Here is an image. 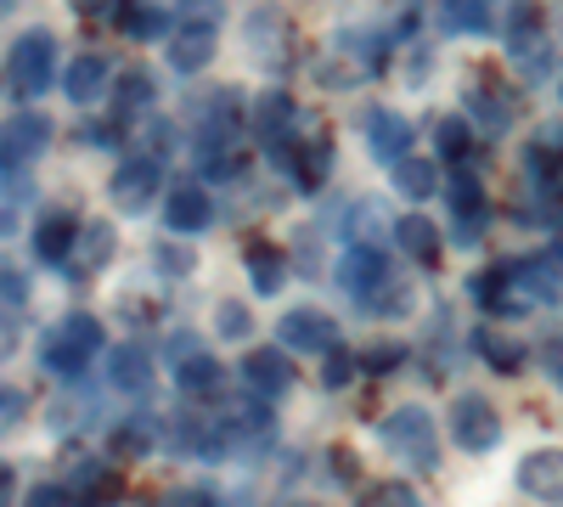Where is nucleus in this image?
Returning a JSON list of instances; mask_svg holds the SVG:
<instances>
[{
    "mask_svg": "<svg viewBox=\"0 0 563 507\" xmlns=\"http://www.w3.org/2000/svg\"><path fill=\"white\" fill-rule=\"evenodd\" d=\"M378 440H384L389 456H400V463L417 469V474L440 469V429H434V418L422 406H395L389 418L378 423Z\"/></svg>",
    "mask_w": 563,
    "mask_h": 507,
    "instance_id": "nucleus-2",
    "label": "nucleus"
},
{
    "mask_svg": "<svg viewBox=\"0 0 563 507\" xmlns=\"http://www.w3.org/2000/svg\"><path fill=\"white\" fill-rule=\"evenodd\" d=\"M158 187H164V164H158V153L124 158V164L113 169V180H108V192H113V209H124V214H141V209H153Z\"/></svg>",
    "mask_w": 563,
    "mask_h": 507,
    "instance_id": "nucleus-4",
    "label": "nucleus"
},
{
    "mask_svg": "<svg viewBox=\"0 0 563 507\" xmlns=\"http://www.w3.org/2000/svg\"><path fill=\"white\" fill-rule=\"evenodd\" d=\"M366 153L378 164H406L411 158V119L395 113V108H372L366 113Z\"/></svg>",
    "mask_w": 563,
    "mask_h": 507,
    "instance_id": "nucleus-13",
    "label": "nucleus"
},
{
    "mask_svg": "<svg viewBox=\"0 0 563 507\" xmlns=\"http://www.w3.org/2000/svg\"><path fill=\"white\" fill-rule=\"evenodd\" d=\"M445 34H490L496 29V12L485 7V0H456V7L440 12Z\"/></svg>",
    "mask_w": 563,
    "mask_h": 507,
    "instance_id": "nucleus-23",
    "label": "nucleus"
},
{
    "mask_svg": "<svg viewBox=\"0 0 563 507\" xmlns=\"http://www.w3.org/2000/svg\"><path fill=\"white\" fill-rule=\"evenodd\" d=\"M214 45H220L214 18H180L169 29V68L175 74H203L214 63Z\"/></svg>",
    "mask_w": 563,
    "mask_h": 507,
    "instance_id": "nucleus-11",
    "label": "nucleus"
},
{
    "mask_svg": "<svg viewBox=\"0 0 563 507\" xmlns=\"http://www.w3.org/2000/svg\"><path fill=\"white\" fill-rule=\"evenodd\" d=\"M361 507H417V496H411L406 485H372Z\"/></svg>",
    "mask_w": 563,
    "mask_h": 507,
    "instance_id": "nucleus-37",
    "label": "nucleus"
},
{
    "mask_svg": "<svg viewBox=\"0 0 563 507\" xmlns=\"http://www.w3.org/2000/svg\"><path fill=\"white\" fill-rule=\"evenodd\" d=\"M119 29L135 34V40H158V34L169 29V12H158V7H135V12H119Z\"/></svg>",
    "mask_w": 563,
    "mask_h": 507,
    "instance_id": "nucleus-28",
    "label": "nucleus"
},
{
    "mask_svg": "<svg viewBox=\"0 0 563 507\" xmlns=\"http://www.w3.org/2000/svg\"><path fill=\"white\" fill-rule=\"evenodd\" d=\"M108 74H113V63L102 57V52H85L68 74H63V90H68V102H79V108H90L102 97V85H108Z\"/></svg>",
    "mask_w": 563,
    "mask_h": 507,
    "instance_id": "nucleus-19",
    "label": "nucleus"
},
{
    "mask_svg": "<svg viewBox=\"0 0 563 507\" xmlns=\"http://www.w3.org/2000/svg\"><path fill=\"white\" fill-rule=\"evenodd\" d=\"M395 238H400V249H406L411 260H434V249H440V238H434V225L422 220V214L400 220V225H395Z\"/></svg>",
    "mask_w": 563,
    "mask_h": 507,
    "instance_id": "nucleus-27",
    "label": "nucleus"
},
{
    "mask_svg": "<svg viewBox=\"0 0 563 507\" xmlns=\"http://www.w3.org/2000/svg\"><path fill=\"white\" fill-rule=\"evenodd\" d=\"M355 366H361V361H355V355H350V350L339 344L333 355H327V366H321V378H327V389H344V384L355 378Z\"/></svg>",
    "mask_w": 563,
    "mask_h": 507,
    "instance_id": "nucleus-34",
    "label": "nucleus"
},
{
    "mask_svg": "<svg viewBox=\"0 0 563 507\" xmlns=\"http://www.w3.org/2000/svg\"><path fill=\"white\" fill-rule=\"evenodd\" d=\"M153 507H214V496H209V491H198V485H186V491H164Z\"/></svg>",
    "mask_w": 563,
    "mask_h": 507,
    "instance_id": "nucleus-38",
    "label": "nucleus"
},
{
    "mask_svg": "<svg viewBox=\"0 0 563 507\" xmlns=\"http://www.w3.org/2000/svg\"><path fill=\"white\" fill-rule=\"evenodd\" d=\"M214 333H220V339H249V333H254L249 305H238V299H220V310H214Z\"/></svg>",
    "mask_w": 563,
    "mask_h": 507,
    "instance_id": "nucleus-31",
    "label": "nucleus"
},
{
    "mask_svg": "<svg viewBox=\"0 0 563 507\" xmlns=\"http://www.w3.org/2000/svg\"><path fill=\"white\" fill-rule=\"evenodd\" d=\"M249 283H254V294H282V283H288V260H282V249H271V243H249Z\"/></svg>",
    "mask_w": 563,
    "mask_h": 507,
    "instance_id": "nucleus-21",
    "label": "nucleus"
},
{
    "mask_svg": "<svg viewBox=\"0 0 563 507\" xmlns=\"http://www.w3.org/2000/svg\"><path fill=\"white\" fill-rule=\"evenodd\" d=\"M164 225L175 238H198L214 225V198L209 187H198V180H180V187H169V203H164Z\"/></svg>",
    "mask_w": 563,
    "mask_h": 507,
    "instance_id": "nucleus-12",
    "label": "nucleus"
},
{
    "mask_svg": "<svg viewBox=\"0 0 563 507\" xmlns=\"http://www.w3.org/2000/svg\"><path fill=\"white\" fill-rule=\"evenodd\" d=\"M169 361H175V384H180L186 395H214V389L225 384V366L203 350L198 333H175V339H169Z\"/></svg>",
    "mask_w": 563,
    "mask_h": 507,
    "instance_id": "nucleus-8",
    "label": "nucleus"
},
{
    "mask_svg": "<svg viewBox=\"0 0 563 507\" xmlns=\"http://www.w3.org/2000/svg\"><path fill=\"white\" fill-rule=\"evenodd\" d=\"M530 169L541 175V198L563 203V147L558 153H530Z\"/></svg>",
    "mask_w": 563,
    "mask_h": 507,
    "instance_id": "nucleus-29",
    "label": "nucleus"
},
{
    "mask_svg": "<svg viewBox=\"0 0 563 507\" xmlns=\"http://www.w3.org/2000/svg\"><path fill=\"white\" fill-rule=\"evenodd\" d=\"M57 79V40L45 29H23L12 40L7 63H0V90L12 102H29V97H45V85Z\"/></svg>",
    "mask_w": 563,
    "mask_h": 507,
    "instance_id": "nucleus-1",
    "label": "nucleus"
},
{
    "mask_svg": "<svg viewBox=\"0 0 563 507\" xmlns=\"http://www.w3.org/2000/svg\"><path fill=\"white\" fill-rule=\"evenodd\" d=\"M519 491L547 502V507H563V445H541L519 463Z\"/></svg>",
    "mask_w": 563,
    "mask_h": 507,
    "instance_id": "nucleus-14",
    "label": "nucleus"
},
{
    "mask_svg": "<svg viewBox=\"0 0 563 507\" xmlns=\"http://www.w3.org/2000/svg\"><path fill=\"white\" fill-rule=\"evenodd\" d=\"M355 361H361V373H395V366H406V344H395V339L366 344Z\"/></svg>",
    "mask_w": 563,
    "mask_h": 507,
    "instance_id": "nucleus-30",
    "label": "nucleus"
},
{
    "mask_svg": "<svg viewBox=\"0 0 563 507\" xmlns=\"http://www.w3.org/2000/svg\"><path fill=\"white\" fill-rule=\"evenodd\" d=\"M45 147H52V119H45V113L18 108L7 124H0V164H7V169H29Z\"/></svg>",
    "mask_w": 563,
    "mask_h": 507,
    "instance_id": "nucleus-7",
    "label": "nucleus"
},
{
    "mask_svg": "<svg viewBox=\"0 0 563 507\" xmlns=\"http://www.w3.org/2000/svg\"><path fill=\"white\" fill-rule=\"evenodd\" d=\"M541 373L563 389V333H552V339L541 344Z\"/></svg>",
    "mask_w": 563,
    "mask_h": 507,
    "instance_id": "nucleus-39",
    "label": "nucleus"
},
{
    "mask_svg": "<svg viewBox=\"0 0 563 507\" xmlns=\"http://www.w3.org/2000/svg\"><path fill=\"white\" fill-rule=\"evenodd\" d=\"M254 130H260V142L265 147H282V142H294V102L282 97V90H265V97L254 102Z\"/></svg>",
    "mask_w": 563,
    "mask_h": 507,
    "instance_id": "nucleus-20",
    "label": "nucleus"
},
{
    "mask_svg": "<svg viewBox=\"0 0 563 507\" xmlns=\"http://www.w3.org/2000/svg\"><path fill=\"white\" fill-rule=\"evenodd\" d=\"M276 339L288 344V350H305V355H333L339 350V321L327 316V310L299 305V310H288V316L276 321Z\"/></svg>",
    "mask_w": 563,
    "mask_h": 507,
    "instance_id": "nucleus-10",
    "label": "nucleus"
},
{
    "mask_svg": "<svg viewBox=\"0 0 563 507\" xmlns=\"http://www.w3.org/2000/svg\"><path fill=\"white\" fill-rule=\"evenodd\" d=\"M451 440L462 451H496L501 440V418L485 395H456L451 400Z\"/></svg>",
    "mask_w": 563,
    "mask_h": 507,
    "instance_id": "nucleus-9",
    "label": "nucleus"
},
{
    "mask_svg": "<svg viewBox=\"0 0 563 507\" xmlns=\"http://www.w3.org/2000/svg\"><path fill=\"white\" fill-rule=\"evenodd\" d=\"M18 411H23V395L18 389H0V429H12Z\"/></svg>",
    "mask_w": 563,
    "mask_h": 507,
    "instance_id": "nucleus-43",
    "label": "nucleus"
},
{
    "mask_svg": "<svg viewBox=\"0 0 563 507\" xmlns=\"http://www.w3.org/2000/svg\"><path fill=\"white\" fill-rule=\"evenodd\" d=\"M479 355L496 366V373H525V361H530V350H525L519 339H507V333H496V328L479 333Z\"/></svg>",
    "mask_w": 563,
    "mask_h": 507,
    "instance_id": "nucleus-24",
    "label": "nucleus"
},
{
    "mask_svg": "<svg viewBox=\"0 0 563 507\" xmlns=\"http://www.w3.org/2000/svg\"><path fill=\"white\" fill-rule=\"evenodd\" d=\"M23 507H68V496H63V485H40V491H29Z\"/></svg>",
    "mask_w": 563,
    "mask_h": 507,
    "instance_id": "nucleus-41",
    "label": "nucleus"
},
{
    "mask_svg": "<svg viewBox=\"0 0 563 507\" xmlns=\"http://www.w3.org/2000/svg\"><path fill=\"white\" fill-rule=\"evenodd\" d=\"M158 265L180 276V271H192V254H186V249H175V243H164V249H158Z\"/></svg>",
    "mask_w": 563,
    "mask_h": 507,
    "instance_id": "nucleus-42",
    "label": "nucleus"
},
{
    "mask_svg": "<svg viewBox=\"0 0 563 507\" xmlns=\"http://www.w3.org/2000/svg\"><path fill=\"white\" fill-rule=\"evenodd\" d=\"M102 350V321L97 316H63L52 333L40 339V366L52 378H79Z\"/></svg>",
    "mask_w": 563,
    "mask_h": 507,
    "instance_id": "nucleus-3",
    "label": "nucleus"
},
{
    "mask_svg": "<svg viewBox=\"0 0 563 507\" xmlns=\"http://www.w3.org/2000/svg\"><path fill=\"white\" fill-rule=\"evenodd\" d=\"M113 260V225L108 220H90L85 232H79V260L68 265L74 276H90V271H102Z\"/></svg>",
    "mask_w": 563,
    "mask_h": 507,
    "instance_id": "nucleus-22",
    "label": "nucleus"
},
{
    "mask_svg": "<svg viewBox=\"0 0 563 507\" xmlns=\"http://www.w3.org/2000/svg\"><path fill=\"white\" fill-rule=\"evenodd\" d=\"M507 57H512V68H519L525 79H541V74L552 68V45L541 40V29H536V18H530V12H512V29H507Z\"/></svg>",
    "mask_w": 563,
    "mask_h": 507,
    "instance_id": "nucleus-15",
    "label": "nucleus"
},
{
    "mask_svg": "<svg viewBox=\"0 0 563 507\" xmlns=\"http://www.w3.org/2000/svg\"><path fill=\"white\" fill-rule=\"evenodd\" d=\"M395 283V271H389V254L384 249H366V243H350L344 260H339V288L361 305H372L384 288Z\"/></svg>",
    "mask_w": 563,
    "mask_h": 507,
    "instance_id": "nucleus-5",
    "label": "nucleus"
},
{
    "mask_svg": "<svg viewBox=\"0 0 563 507\" xmlns=\"http://www.w3.org/2000/svg\"><path fill=\"white\" fill-rule=\"evenodd\" d=\"M63 496H68V507H119L124 502V480H119L113 463H102V456H85V463L68 469Z\"/></svg>",
    "mask_w": 563,
    "mask_h": 507,
    "instance_id": "nucleus-6",
    "label": "nucleus"
},
{
    "mask_svg": "<svg viewBox=\"0 0 563 507\" xmlns=\"http://www.w3.org/2000/svg\"><path fill=\"white\" fill-rule=\"evenodd\" d=\"M243 384H249V395L254 400H282L294 389V366H288V355L282 350H254L249 361H243Z\"/></svg>",
    "mask_w": 563,
    "mask_h": 507,
    "instance_id": "nucleus-16",
    "label": "nucleus"
},
{
    "mask_svg": "<svg viewBox=\"0 0 563 507\" xmlns=\"http://www.w3.org/2000/svg\"><path fill=\"white\" fill-rule=\"evenodd\" d=\"M79 232H85V225H79L68 209L40 214V225H34V254H40L45 265H68V254L79 249Z\"/></svg>",
    "mask_w": 563,
    "mask_h": 507,
    "instance_id": "nucleus-17",
    "label": "nucleus"
},
{
    "mask_svg": "<svg viewBox=\"0 0 563 507\" xmlns=\"http://www.w3.org/2000/svg\"><path fill=\"white\" fill-rule=\"evenodd\" d=\"M153 102V79L147 74H124L119 79V119L130 113V108H147Z\"/></svg>",
    "mask_w": 563,
    "mask_h": 507,
    "instance_id": "nucleus-33",
    "label": "nucleus"
},
{
    "mask_svg": "<svg viewBox=\"0 0 563 507\" xmlns=\"http://www.w3.org/2000/svg\"><path fill=\"white\" fill-rule=\"evenodd\" d=\"M147 451H153V429L124 423V429L113 434V456H147Z\"/></svg>",
    "mask_w": 563,
    "mask_h": 507,
    "instance_id": "nucleus-36",
    "label": "nucleus"
},
{
    "mask_svg": "<svg viewBox=\"0 0 563 507\" xmlns=\"http://www.w3.org/2000/svg\"><path fill=\"white\" fill-rule=\"evenodd\" d=\"M558 45H563V29H558Z\"/></svg>",
    "mask_w": 563,
    "mask_h": 507,
    "instance_id": "nucleus-45",
    "label": "nucleus"
},
{
    "mask_svg": "<svg viewBox=\"0 0 563 507\" xmlns=\"http://www.w3.org/2000/svg\"><path fill=\"white\" fill-rule=\"evenodd\" d=\"M0 299H7V305H23V299H29V283H23V271L0 265Z\"/></svg>",
    "mask_w": 563,
    "mask_h": 507,
    "instance_id": "nucleus-40",
    "label": "nucleus"
},
{
    "mask_svg": "<svg viewBox=\"0 0 563 507\" xmlns=\"http://www.w3.org/2000/svg\"><path fill=\"white\" fill-rule=\"evenodd\" d=\"M108 384L119 389V395H141L153 384V361H147V350L141 344H113V355H108Z\"/></svg>",
    "mask_w": 563,
    "mask_h": 507,
    "instance_id": "nucleus-18",
    "label": "nucleus"
},
{
    "mask_svg": "<svg viewBox=\"0 0 563 507\" xmlns=\"http://www.w3.org/2000/svg\"><path fill=\"white\" fill-rule=\"evenodd\" d=\"M395 192L411 198V203H417V198H434V192H440V169H434L429 158H406V164L395 169Z\"/></svg>",
    "mask_w": 563,
    "mask_h": 507,
    "instance_id": "nucleus-25",
    "label": "nucleus"
},
{
    "mask_svg": "<svg viewBox=\"0 0 563 507\" xmlns=\"http://www.w3.org/2000/svg\"><path fill=\"white\" fill-rule=\"evenodd\" d=\"M467 147H474L467 142V124L462 119H440V153L456 164V158H467Z\"/></svg>",
    "mask_w": 563,
    "mask_h": 507,
    "instance_id": "nucleus-35",
    "label": "nucleus"
},
{
    "mask_svg": "<svg viewBox=\"0 0 563 507\" xmlns=\"http://www.w3.org/2000/svg\"><path fill=\"white\" fill-rule=\"evenodd\" d=\"M467 108L485 119V130H507L512 124V102L501 97V90H496V97H490V90H474V102H467Z\"/></svg>",
    "mask_w": 563,
    "mask_h": 507,
    "instance_id": "nucleus-32",
    "label": "nucleus"
},
{
    "mask_svg": "<svg viewBox=\"0 0 563 507\" xmlns=\"http://www.w3.org/2000/svg\"><path fill=\"white\" fill-rule=\"evenodd\" d=\"M12 232V209H0V238H7Z\"/></svg>",
    "mask_w": 563,
    "mask_h": 507,
    "instance_id": "nucleus-44",
    "label": "nucleus"
},
{
    "mask_svg": "<svg viewBox=\"0 0 563 507\" xmlns=\"http://www.w3.org/2000/svg\"><path fill=\"white\" fill-rule=\"evenodd\" d=\"M451 209H456V225H485V192L467 169L451 175Z\"/></svg>",
    "mask_w": 563,
    "mask_h": 507,
    "instance_id": "nucleus-26",
    "label": "nucleus"
}]
</instances>
